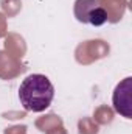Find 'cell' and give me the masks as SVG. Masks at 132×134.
<instances>
[{
	"mask_svg": "<svg viewBox=\"0 0 132 134\" xmlns=\"http://www.w3.org/2000/svg\"><path fill=\"white\" fill-rule=\"evenodd\" d=\"M55 97V87L51 81L40 73L27 76L19 87V98L27 111H45Z\"/></svg>",
	"mask_w": 132,
	"mask_h": 134,
	"instance_id": "6da1fadb",
	"label": "cell"
},
{
	"mask_svg": "<svg viewBox=\"0 0 132 134\" xmlns=\"http://www.w3.org/2000/svg\"><path fill=\"white\" fill-rule=\"evenodd\" d=\"M75 16L79 22L90 24L93 27H99L107 22V14L97 0H76Z\"/></svg>",
	"mask_w": 132,
	"mask_h": 134,
	"instance_id": "7a4b0ae2",
	"label": "cell"
},
{
	"mask_svg": "<svg viewBox=\"0 0 132 134\" xmlns=\"http://www.w3.org/2000/svg\"><path fill=\"white\" fill-rule=\"evenodd\" d=\"M131 95H132V78L128 76L115 87V92H113V108H115L117 112H120L126 119L132 117Z\"/></svg>",
	"mask_w": 132,
	"mask_h": 134,
	"instance_id": "3957f363",
	"label": "cell"
},
{
	"mask_svg": "<svg viewBox=\"0 0 132 134\" xmlns=\"http://www.w3.org/2000/svg\"><path fill=\"white\" fill-rule=\"evenodd\" d=\"M84 53L90 55L89 63H92L93 59L103 58L109 53V45L103 41H87V42L81 44L76 50V55H84Z\"/></svg>",
	"mask_w": 132,
	"mask_h": 134,
	"instance_id": "277c9868",
	"label": "cell"
},
{
	"mask_svg": "<svg viewBox=\"0 0 132 134\" xmlns=\"http://www.w3.org/2000/svg\"><path fill=\"white\" fill-rule=\"evenodd\" d=\"M23 70H25V67L19 64L16 61V58L6 55L5 52H0V76L2 78H5V80L13 78Z\"/></svg>",
	"mask_w": 132,
	"mask_h": 134,
	"instance_id": "5b68a950",
	"label": "cell"
},
{
	"mask_svg": "<svg viewBox=\"0 0 132 134\" xmlns=\"http://www.w3.org/2000/svg\"><path fill=\"white\" fill-rule=\"evenodd\" d=\"M97 2L104 8L109 22L115 24L123 17V13L126 9V2L124 0H97Z\"/></svg>",
	"mask_w": 132,
	"mask_h": 134,
	"instance_id": "8992f818",
	"label": "cell"
},
{
	"mask_svg": "<svg viewBox=\"0 0 132 134\" xmlns=\"http://www.w3.org/2000/svg\"><path fill=\"white\" fill-rule=\"evenodd\" d=\"M36 125L40 128V131H44V133H47V134H51L53 130L55 131H64L61 119H58L55 114H48V115L39 119Z\"/></svg>",
	"mask_w": 132,
	"mask_h": 134,
	"instance_id": "52a82bcc",
	"label": "cell"
},
{
	"mask_svg": "<svg viewBox=\"0 0 132 134\" xmlns=\"http://www.w3.org/2000/svg\"><path fill=\"white\" fill-rule=\"evenodd\" d=\"M5 47H6V50L9 52L8 55L13 56V58H22L23 53H25V44H23L22 37H19V36H16V34L9 36V37L6 39Z\"/></svg>",
	"mask_w": 132,
	"mask_h": 134,
	"instance_id": "ba28073f",
	"label": "cell"
},
{
	"mask_svg": "<svg viewBox=\"0 0 132 134\" xmlns=\"http://www.w3.org/2000/svg\"><path fill=\"white\" fill-rule=\"evenodd\" d=\"M113 117V112L107 108V106H101L95 111V119L98 120L99 123H110Z\"/></svg>",
	"mask_w": 132,
	"mask_h": 134,
	"instance_id": "9c48e42d",
	"label": "cell"
},
{
	"mask_svg": "<svg viewBox=\"0 0 132 134\" xmlns=\"http://www.w3.org/2000/svg\"><path fill=\"white\" fill-rule=\"evenodd\" d=\"M79 133L81 134H97L98 133V126L95 123H92V120L82 119L79 122Z\"/></svg>",
	"mask_w": 132,
	"mask_h": 134,
	"instance_id": "30bf717a",
	"label": "cell"
},
{
	"mask_svg": "<svg viewBox=\"0 0 132 134\" xmlns=\"http://www.w3.org/2000/svg\"><path fill=\"white\" fill-rule=\"evenodd\" d=\"M13 5H20V0H2V8H3V11H5L8 16H13V14L17 13V11L13 8Z\"/></svg>",
	"mask_w": 132,
	"mask_h": 134,
	"instance_id": "8fae6325",
	"label": "cell"
},
{
	"mask_svg": "<svg viewBox=\"0 0 132 134\" xmlns=\"http://www.w3.org/2000/svg\"><path fill=\"white\" fill-rule=\"evenodd\" d=\"M27 128L25 126H14V128H9V130H6L5 134H25Z\"/></svg>",
	"mask_w": 132,
	"mask_h": 134,
	"instance_id": "7c38bea8",
	"label": "cell"
},
{
	"mask_svg": "<svg viewBox=\"0 0 132 134\" xmlns=\"http://www.w3.org/2000/svg\"><path fill=\"white\" fill-rule=\"evenodd\" d=\"M6 34V22H5V17L0 14V37Z\"/></svg>",
	"mask_w": 132,
	"mask_h": 134,
	"instance_id": "4fadbf2b",
	"label": "cell"
}]
</instances>
